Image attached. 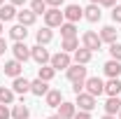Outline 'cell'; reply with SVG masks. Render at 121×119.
Instances as JSON below:
<instances>
[{
	"label": "cell",
	"mask_w": 121,
	"mask_h": 119,
	"mask_svg": "<svg viewBox=\"0 0 121 119\" xmlns=\"http://www.w3.org/2000/svg\"><path fill=\"white\" fill-rule=\"evenodd\" d=\"M84 91L91 93L93 98H98L100 93H105V82H103L100 77H89V79L84 82Z\"/></svg>",
	"instance_id": "cell-1"
},
{
	"label": "cell",
	"mask_w": 121,
	"mask_h": 119,
	"mask_svg": "<svg viewBox=\"0 0 121 119\" xmlns=\"http://www.w3.org/2000/svg\"><path fill=\"white\" fill-rule=\"evenodd\" d=\"M82 42H84V49H89L91 54H93V51H98V49L103 47V40H100V35H98V33H93V30H86V33H84Z\"/></svg>",
	"instance_id": "cell-2"
},
{
	"label": "cell",
	"mask_w": 121,
	"mask_h": 119,
	"mask_svg": "<svg viewBox=\"0 0 121 119\" xmlns=\"http://www.w3.org/2000/svg\"><path fill=\"white\" fill-rule=\"evenodd\" d=\"M51 68L54 70H68L70 65H72V59H70V54H65V51H58V54H54L51 56Z\"/></svg>",
	"instance_id": "cell-3"
},
{
	"label": "cell",
	"mask_w": 121,
	"mask_h": 119,
	"mask_svg": "<svg viewBox=\"0 0 121 119\" xmlns=\"http://www.w3.org/2000/svg\"><path fill=\"white\" fill-rule=\"evenodd\" d=\"M44 23H47V28H60V26H63V12H60V9H56V7L47 9Z\"/></svg>",
	"instance_id": "cell-4"
},
{
	"label": "cell",
	"mask_w": 121,
	"mask_h": 119,
	"mask_svg": "<svg viewBox=\"0 0 121 119\" xmlns=\"http://www.w3.org/2000/svg\"><path fill=\"white\" fill-rule=\"evenodd\" d=\"M65 75H68V79H70L72 84H77V82H86V68H84V65L72 63V65L65 70Z\"/></svg>",
	"instance_id": "cell-5"
},
{
	"label": "cell",
	"mask_w": 121,
	"mask_h": 119,
	"mask_svg": "<svg viewBox=\"0 0 121 119\" xmlns=\"http://www.w3.org/2000/svg\"><path fill=\"white\" fill-rule=\"evenodd\" d=\"M30 59H35L37 65H47L51 61V56H49V51L42 45H35V47H30Z\"/></svg>",
	"instance_id": "cell-6"
},
{
	"label": "cell",
	"mask_w": 121,
	"mask_h": 119,
	"mask_svg": "<svg viewBox=\"0 0 121 119\" xmlns=\"http://www.w3.org/2000/svg\"><path fill=\"white\" fill-rule=\"evenodd\" d=\"M75 105L82 110V112H91V110L95 107V98H93L91 93L84 91V93H79V96H77V103H75Z\"/></svg>",
	"instance_id": "cell-7"
},
{
	"label": "cell",
	"mask_w": 121,
	"mask_h": 119,
	"mask_svg": "<svg viewBox=\"0 0 121 119\" xmlns=\"http://www.w3.org/2000/svg\"><path fill=\"white\" fill-rule=\"evenodd\" d=\"M82 16H84V9L79 5H68L65 12H63V19H68V23H77Z\"/></svg>",
	"instance_id": "cell-8"
},
{
	"label": "cell",
	"mask_w": 121,
	"mask_h": 119,
	"mask_svg": "<svg viewBox=\"0 0 121 119\" xmlns=\"http://www.w3.org/2000/svg\"><path fill=\"white\" fill-rule=\"evenodd\" d=\"M2 70H5V75H9V77H14V79H16V77H21V73H23V63H19L16 59H12V61L5 63Z\"/></svg>",
	"instance_id": "cell-9"
},
{
	"label": "cell",
	"mask_w": 121,
	"mask_h": 119,
	"mask_svg": "<svg viewBox=\"0 0 121 119\" xmlns=\"http://www.w3.org/2000/svg\"><path fill=\"white\" fill-rule=\"evenodd\" d=\"M12 51H14V59L19 61V63H23V61L30 59V47H26V42H16V45L12 47Z\"/></svg>",
	"instance_id": "cell-10"
},
{
	"label": "cell",
	"mask_w": 121,
	"mask_h": 119,
	"mask_svg": "<svg viewBox=\"0 0 121 119\" xmlns=\"http://www.w3.org/2000/svg\"><path fill=\"white\" fill-rule=\"evenodd\" d=\"M77 114V105L75 103H68V101H63L58 105V117L60 119H75Z\"/></svg>",
	"instance_id": "cell-11"
},
{
	"label": "cell",
	"mask_w": 121,
	"mask_h": 119,
	"mask_svg": "<svg viewBox=\"0 0 121 119\" xmlns=\"http://www.w3.org/2000/svg\"><path fill=\"white\" fill-rule=\"evenodd\" d=\"M103 68H105V75L109 79H119V75H121V63L119 61H107Z\"/></svg>",
	"instance_id": "cell-12"
},
{
	"label": "cell",
	"mask_w": 121,
	"mask_h": 119,
	"mask_svg": "<svg viewBox=\"0 0 121 119\" xmlns=\"http://www.w3.org/2000/svg\"><path fill=\"white\" fill-rule=\"evenodd\" d=\"M30 93H35V96H47V93H49V82L33 79V82H30Z\"/></svg>",
	"instance_id": "cell-13"
},
{
	"label": "cell",
	"mask_w": 121,
	"mask_h": 119,
	"mask_svg": "<svg viewBox=\"0 0 121 119\" xmlns=\"http://www.w3.org/2000/svg\"><path fill=\"white\" fill-rule=\"evenodd\" d=\"M100 16H103V12H100V5H89V7L84 9V19H86V21H91V23L100 21Z\"/></svg>",
	"instance_id": "cell-14"
},
{
	"label": "cell",
	"mask_w": 121,
	"mask_h": 119,
	"mask_svg": "<svg viewBox=\"0 0 121 119\" xmlns=\"http://www.w3.org/2000/svg\"><path fill=\"white\" fill-rule=\"evenodd\" d=\"M12 91H14V93H21V96H23V93H30V82L26 77H16L14 84H12Z\"/></svg>",
	"instance_id": "cell-15"
},
{
	"label": "cell",
	"mask_w": 121,
	"mask_h": 119,
	"mask_svg": "<svg viewBox=\"0 0 121 119\" xmlns=\"http://www.w3.org/2000/svg\"><path fill=\"white\" fill-rule=\"evenodd\" d=\"M117 35H119V30L114 28V26H105V28L100 30V40L103 42H109V45L117 42Z\"/></svg>",
	"instance_id": "cell-16"
},
{
	"label": "cell",
	"mask_w": 121,
	"mask_h": 119,
	"mask_svg": "<svg viewBox=\"0 0 121 119\" xmlns=\"http://www.w3.org/2000/svg\"><path fill=\"white\" fill-rule=\"evenodd\" d=\"M26 35H28V30H26V26H21V23H16V26L9 28V37H12L14 42H23Z\"/></svg>",
	"instance_id": "cell-17"
},
{
	"label": "cell",
	"mask_w": 121,
	"mask_h": 119,
	"mask_svg": "<svg viewBox=\"0 0 121 119\" xmlns=\"http://www.w3.org/2000/svg\"><path fill=\"white\" fill-rule=\"evenodd\" d=\"M44 98H47V105H49V107H58V105L63 103V93H60L58 89H49V93H47Z\"/></svg>",
	"instance_id": "cell-18"
},
{
	"label": "cell",
	"mask_w": 121,
	"mask_h": 119,
	"mask_svg": "<svg viewBox=\"0 0 121 119\" xmlns=\"http://www.w3.org/2000/svg\"><path fill=\"white\" fill-rule=\"evenodd\" d=\"M119 112H121V98H107V103H105V114L117 117Z\"/></svg>",
	"instance_id": "cell-19"
},
{
	"label": "cell",
	"mask_w": 121,
	"mask_h": 119,
	"mask_svg": "<svg viewBox=\"0 0 121 119\" xmlns=\"http://www.w3.org/2000/svg\"><path fill=\"white\" fill-rule=\"evenodd\" d=\"M16 14H19V12H16L14 5H2V7H0V21H2V23H5V21L16 19Z\"/></svg>",
	"instance_id": "cell-20"
},
{
	"label": "cell",
	"mask_w": 121,
	"mask_h": 119,
	"mask_svg": "<svg viewBox=\"0 0 121 119\" xmlns=\"http://www.w3.org/2000/svg\"><path fill=\"white\" fill-rule=\"evenodd\" d=\"M105 93L109 96V98H119V93H121V82L119 79H109L105 84Z\"/></svg>",
	"instance_id": "cell-21"
},
{
	"label": "cell",
	"mask_w": 121,
	"mask_h": 119,
	"mask_svg": "<svg viewBox=\"0 0 121 119\" xmlns=\"http://www.w3.org/2000/svg\"><path fill=\"white\" fill-rule=\"evenodd\" d=\"M35 37H37V45H49V42H51V40H54V33H51V28H40L37 30V35H35Z\"/></svg>",
	"instance_id": "cell-22"
},
{
	"label": "cell",
	"mask_w": 121,
	"mask_h": 119,
	"mask_svg": "<svg viewBox=\"0 0 121 119\" xmlns=\"http://www.w3.org/2000/svg\"><path fill=\"white\" fill-rule=\"evenodd\" d=\"M60 49H63L65 54H75L77 49H79V40H77V37H65V40L60 42Z\"/></svg>",
	"instance_id": "cell-23"
},
{
	"label": "cell",
	"mask_w": 121,
	"mask_h": 119,
	"mask_svg": "<svg viewBox=\"0 0 121 119\" xmlns=\"http://www.w3.org/2000/svg\"><path fill=\"white\" fill-rule=\"evenodd\" d=\"M16 19H19V23H21V26H26V28H28V26L35 23V19H37V16L33 14L30 9H23V12H19V14H16Z\"/></svg>",
	"instance_id": "cell-24"
},
{
	"label": "cell",
	"mask_w": 121,
	"mask_h": 119,
	"mask_svg": "<svg viewBox=\"0 0 121 119\" xmlns=\"http://www.w3.org/2000/svg\"><path fill=\"white\" fill-rule=\"evenodd\" d=\"M54 75H56V70H54L51 65H40V70H37V79H42V82H51Z\"/></svg>",
	"instance_id": "cell-25"
},
{
	"label": "cell",
	"mask_w": 121,
	"mask_h": 119,
	"mask_svg": "<svg viewBox=\"0 0 121 119\" xmlns=\"http://www.w3.org/2000/svg\"><path fill=\"white\" fill-rule=\"evenodd\" d=\"M89 61H91V51H89V49L82 47V49L75 51V63H77V65H86Z\"/></svg>",
	"instance_id": "cell-26"
},
{
	"label": "cell",
	"mask_w": 121,
	"mask_h": 119,
	"mask_svg": "<svg viewBox=\"0 0 121 119\" xmlns=\"http://www.w3.org/2000/svg\"><path fill=\"white\" fill-rule=\"evenodd\" d=\"M14 103V91L7 87H0V105H12Z\"/></svg>",
	"instance_id": "cell-27"
},
{
	"label": "cell",
	"mask_w": 121,
	"mask_h": 119,
	"mask_svg": "<svg viewBox=\"0 0 121 119\" xmlns=\"http://www.w3.org/2000/svg\"><path fill=\"white\" fill-rule=\"evenodd\" d=\"M60 35H63V40H65V37H77V26L65 21V23L60 26Z\"/></svg>",
	"instance_id": "cell-28"
},
{
	"label": "cell",
	"mask_w": 121,
	"mask_h": 119,
	"mask_svg": "<svg viewBox=\"0 0 121 119\" xmlns=\"http://www.w3.org/2000/svg\"><path fill=\"white\" fill-rule=\"evenodd\" d=\"M30 12L37 16V14H47V2L44 0H33L30 2Z\"/></svg>",
	"instance_id": "cell-29"
},
{
	"label": "cell",
	"mask_w": 121,
	"mask_h": 119,
	"mask_svg": "<svg viewBox=\"0 0 121 119\" xmlns=\"http://www.w3.org/2000/svg\"><path fill=\"white\" fill-rule=\"evenodd\" d=\"M30 110L26 107V105H14V110H12V117L14 119H28Z\"/></svg>",
	"instance_id": "cell-30"
},
{
	"label": "cell",
	"mask_w": 121,
	"mask_h": 119,
	"mask_svg": "<svg viewBox=\"0 0 121 119\" xmlns=\"http://www.w3.org/2000/svg\"><path fill=\"white\" fill-rule=\"evenodd\" d=\"M109 56H112V61H119V63H121V45H119V42L109 45Z\"/></svg>",
	"instance_id": "cell-31"
},
{
	"label": "cell",
	"mask_w": 121,
	"mask_h": 119,
	"mask_svg": "<svg viewBox=\"0 0 121 119\" xmlns=\"http://www.w3.org/2000/svg\"><path fill=\"white\" fill-rule=\"evenodd\" d=\"M112 19H114L117 23H121V5H114V9H112Z\"/></svg>",
	"instance_id": "cell-32"
},
{
	"label": "cell",
	"mask_w": 121,
	"mask_h": 119,
	"mask_svg": "<svg viewBox=\"0 0 121 119\" xmlns=\"http://www.w3.org/2000/svg\"><path fill=\"white\" fill-rule=\"evenodd\" d=\"M12 117V112L7 110V105H0V119H9Z\"/></svg>",
	"instance_id": "cell-33"
},
{
	"label": "cell",
	"mask_w": 121,
	"mask_h": 119,
	"mask_svg": "<svg viewBox=\"0 0 121 119\" xmlns=\"http://www.w3.org/2000/svg\"><path fill=\"white\" fill-rule=\"evenodd\" d=\"M72 91H75L77 96H79V93H84V82H77V84H72Z\"/></svg>",
	"instance_id": "cell-34"
},
{
	"label": "cell",
	"mask_w": 121,
	"mask_h": 119,
	"mask_svg": "<svg viewBox=\"0 0 121 119\" xmlns=\"http://www.w3.org/2000/svg\"><path fill=\"white\" fill-rule=\"evenodd\" d=\"M47 5H49V7H56V9H58L60 5H63V0H44Z\"/></svg>",
	"instance_id": "cell-35"
},
{
	"label": "cell",
	"mask_w": 121,
	"mask_h": 119,
	"mask_svg": "<svg viewBox=\"0 0 121 119\" xmlns=\"http://www.w3.org/2000/svg\"><path fill=\"white\" fill-rule=\"evenodd\" d=\"M75 119H91V112H82V110H79L75 114Z\"/></svg>",
	"instance_id": "cell-36"
},
{
	"label": "cell",
	"mask_w": 121,
	"mask_h": 119,
	"mask_svg": "<svg viewBox=\"0 0 121 119\" xmlns=\"http://www.w3.org/2000/svg\"><path fill=\"white\" fill-rule=\"evenodd\" d=\"M98 5H103V7H114V5H117V0H100Z\"/></svg>",
	"instance_id": "cell-37"
},
{
	"label": "cell",
	"mask_w": 121,
	"mask_h": 119,
	"mask_svg": "<svg viewBox=\"0 0 121 119\" xmlns=\"http://www.w3.org/2000/svg\"><path fill=\"white\" fill-rule=\"evenodd\" d=\"M5 51H7V42H5V40H2V37H0V56H2V54H5Z\"/></svg>",
	"instance_id": "cell-38"
},
{
	"label": "cell",
	"mask_w": 121,
	"mask_h": 119,
	"mask_svg": "<svg viewBox=\"0 0 121 119\" xmlns=\"http://www.w3.org/2000/svg\"><path fill=\"white\" fill-rule=\"evenodd\" d=\"M23 2H26V0H9V5H14V7L16 5H23Z\"/></svg>",
	"instance_id": "cell-39"
},
{
	"label": "cell",
	"mask_w": 121,
	"mask_h": 119,
	"mask_svg": "<svg viewBox=\"0 0 121 119\" xmlns=\"http://www.w3.org/2000/svg\"><path fill=\"white\" fill-rule=\"evenodd\" d=\"M103 119H117V117H112V114H105V117H103Z\"/></svg>",
	"instance_id": "cell-40"
},
{
	"label": "cell",
	"mask_w": 121,
	"mask_h": 119,
	"mask_svg": "<svg viewBox=\"0 0 121 119\" xmlns=\"http://www.w3.org/2000/svg\"><path fill=\"white\" fill-rule=\"evenodd\" d=\"M98 2H100V0H91V5H98Z\"/></svg>",
	"instance_id": "cell-41"
},
{
	"label": "cell",
	"mask_w": 121,
	"mask_h": 119,
	"mask_svg": "<svg viewBox=\"0 0 121 119\" xmlns=\"http://www.w3.org/2000/svg\"><path fill=\"white\" fill-rule=\"evenodd\" d=\"M49 119H60V117H58V114H54V117H49Z\"/></svg>",
	"instance_id": "cell-42"
},
{
	"label": "cell",
	"mask_w": 121,
	"mask_h": 119,
	"mask_svg": "<svg viewBox=\"0 0 121 119\" xmlns=\"http://www.w3.org/2000/svg\"><path fill=\"white\" fill-rule=\"evenodd\" d=\"M2 5H5V0H0V7H2Z\"/></svg>",
	"instance_id": "cell-43"
},
{
	"label": "cell",
	"mask_w": 121,
	"mask_h": 119,
	"mask_svg": "<svg viewBox=\"0 0 121 119\" xmlns=\"http://www.w3.org/2000/svg\"><path fill=\"white\" fill-rule=\"evenodd\" d=\"M0 33H2V21H0Z\"/></svg>",
	"instance_id": "cell-44"
},
{
	"label": "cell",
	"mask_w": 121,
	"mask_h": 119,
	"mask_svg": "<svg viewBox=\"0 0 121 119\" xmlns=\"http://www.w3.org/2000/svg\"><path fill=\"white\" fill-rule=\"evenodd\" d=\"M119 119H121V112H119Z\"/></svg>",
	"instance_id": "cell-45"
},
{
	"label": "cell",
	"mask_w": 121,
	"mask_h": 119,
	"mask_svg": "<svg viewBox=\"0 0 121 119\" xmlns=\"http://www.w3.org/2000/svg\"><path fill=\"white\" fill-rule=\"evenodd\" d=\"M119 98H121V93H119Z\"/></svg>",
	"instance_id": "cell-46"
}]
</instances>
